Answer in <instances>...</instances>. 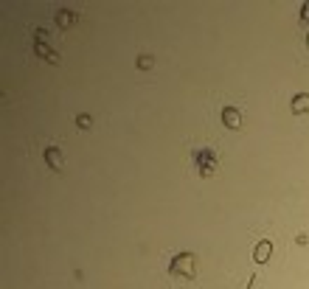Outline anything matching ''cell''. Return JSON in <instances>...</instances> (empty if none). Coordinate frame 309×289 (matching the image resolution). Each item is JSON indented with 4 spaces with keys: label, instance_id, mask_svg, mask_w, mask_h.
<instances>
[{
    "label": "cell",
    "instance_id": "1",
    "mask_svg": "<svg viewBox=\"0 0 309 289\" xmlns=\"http://www.w3.org/2000/svg\"><path fill=\"white\" fill-rule=\"evenodd\" d=\"M169 269H171L175 275H186V278H191V275H194V256H188V253L177 256L175 261H171Z\"/></svg>",
    "mask_w": 309,
    "mask_h": 289
},
{
    "label": "cell",
    "instance_id": "2",
    "mask_svg": "<svg viewBox=\"0 0 309 289\" xmlns=\"http://www.w3.org/2000/svg\"><path fill=\"white\" fill-rule=\"evenodd\" d=\"M197 163H200V174H203V177H208V174L214 171V152H208V149H200Z\"/></svg>",
    "mask_w": 309,
    "mask_h": 289
},
{
    "label": "cell",
    "instance_id": "3",
    "mask_svg": "<svg viewBox=\"0 0 309 289\" xmlns=\"http://www.w3.org/2000/svg\"><path fill=\"white\" fill-rule=\"evenodd\" d=\"M222 121L228 129H239L242 126V115H239V110H234V107H225L222 110Z\"/></svg>",
    "mask_w": 309,
    "mask_h": 289
},
{
    "label": "cell",
    "instance_id": "4",
    "mask_svg": "<svg viewBox=\"0 0 309 289\" xmlns=\"http://www.w3.org/2000/svg\"><path fill=\"white\" fill-rule=\"evenodd\" d=\"M270 253H273V244H270V242H259L256 250H253V258H256V264H264L267 258H270Z\"/></svg>",
    "mask_w": 309,
    "mask_h": 289
},
{
    "label": "cell",
    "instance_id": "5",
    "mask_svg": "<svg viewBox=\"0 0 309 289\" xmlns=\"http://www.w3.org/2000/svg\"><path fill=\"white\" fill-rule=\"evenodd\" d=\"M45 160H48V166H53L56 171L62 168V155H59V149H56V146L45 149Z\"/></svg>",
    "mask_w": 309,
    "mask_h": 289
},
{
    "label": "cell",
    "instance_id": "6",
    "mask_svg": "<svg viewBox=\"0 0 309 289\" xmlns=\"http://www.w3.org/2000/svg\"><path fill=\"white\" fill-rule=\"evenodd\" d=\"M293 112H309V95H295L293 99Z\"/></svg>",
    "mask_w": 309,
    "mask_h": 289
},
{
    "label": "cell",
    "instance_id": "7",
    "mask_svg": "<svg viewBox=\"0 0 309 289\" xmlns=\"http://www.w3.org/2000/svg\"><path fill=\"white\" fill-rule=\"evenodd\" d=\"M70 23H73V14H70L68 9L56 11V26H59V28H70Z\"/></svg>",
    "mask_w": 309,
    "mask_h": 289
},
{
    "label": "cell",
    "instance_id": "8",
    "mask_svg": "<svg viewBox=\"0 0 309 289\" xmlns=\"http://www.w3.org/2000/svg\"><path fill=\"white\" fill-rule=\"evenodd\" d=\"M37 53H40V56H48V62H59V56L48 51V45H45V42H40V45H37Z\"/></svg>",
    "mask_w": 309,
    "mask_h": 289
},
{
    "label": "cell",
    "instance_id": "9",
    "mask_svg": "<svg viewBox=\"0 0 309 289\" xmlns=\"http://www.w3.org/2000/svg\"><path fill=\"white\" fill-rule=\"evenodd\" d=\"M138 68L141 70H149L152 68V56H138Z\"/></svg>",
    "mask_w": 309,
    "mask_h": 289
},
{
    "label": "cell",
    "instance_id": "10",
    "mask_svg": "<svg viewBox=\"0 0 309 289\" xmlns=\"http://www.w3.org/2000/svg\"><path fill=\"white\" fill-rule=\"evenodd\" d=\"M79 126H85V129H87V126H90V118H87V115H79Z\"/></svg>",
    "mask_w": 309,
    "mask_h": 289
},
{
    "label": "cell",
    "instance_id": "11",
    "mask_svg": "<svg viewBox=\"0 0 309 289\" xmlns=\"http://www.w3.org/2000/svg\"><path fill=\"white\" fill-rule=\"evenodd\" d=\"M304 20H309V3L304 6Z\"/></svg>",
    "mask_w": 309,
    "mask_h": 289
},
{
    "label": "cell",
    "instance_id": "12",
    "mask_svg": "<svg viewBox=\"0 0 309 289\" xmlns=\"http://www.w3.org/2000/svg\"><path fill=\"white\" fill-rule=\"evenodd\" d=\"M306 42H309V34H306Z\"/></svg>",
    "mask_w": 309,
    "mask_h": 289
}]
</instances>
